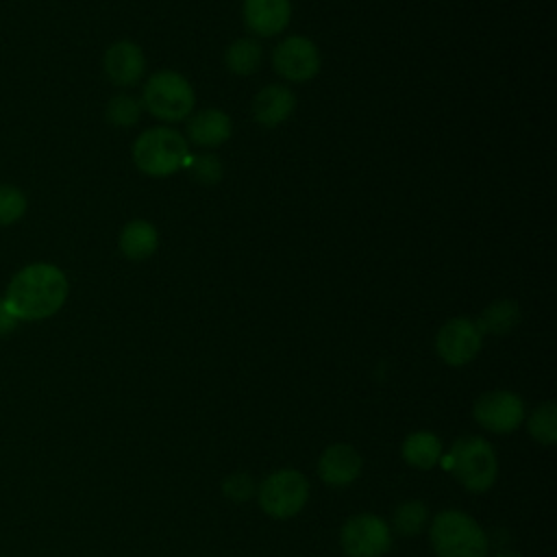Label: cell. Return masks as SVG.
<instances>
[{"instance_id": "6da1fadb", "label": "cell", "mask_w": 557, "mask_h": 557, "mask_svg": "<svg viewBox=\"0 0 557 557\" xmlns=\"http://www.w3.org/2000/svg\"><path fill=\"white\" fill-rule=\"evenodd\" d=\"M67 292L65 272L54 263L37 261L13 274L2 298L20 322H39L61 311Z\"/></svg>"}, {"instance_id": "7a4b0ae2", "label": "cell", "mask_w": 557, "mask_h": 557, "mask_svg": "<svg viewBox=\"0 0 557 557\" xmlns=\"http://www.w3.org/2000/svg\"><path fill=\"white\" fill-rule=\"evenodd\" d=\"M429 540L437 557H487L490 550L481 524L459 509L440 511L429 527Z\"/></svg>"}, {"instance_id": "3957f363", "label": "cell", "mask_w": 557, "mask_h": 557, "mask_svg": "<svg viewBox=\"0 0 557 557\" xmlns=\"http://www.w3.org/2000/svg\"><path fill=\"white\" fill-rule=\"evenodd\" d=\"M448 472L472 494L487 492L498 476V459L494 446L479 435L459 437L446 457Z\"/></svg>"}, {"instance_id": "277c9868", "label": "cell", "mask_w": 557, "mask_h": 557, "mask_svg": "<svg viewBox=\"0 0 557 557\" xmlns=\"http://www.w3.org/2000/svg\"><path fill=\"white\" fill-rule=\"evenodd\" d=\"M189 157L185 137L170 126L144 131L133 144V161L148 176H170Z\"/></svg>"}, {"instance_id": "5b68a950", "label": "cell", "mask_w": 557, "mask_h": 557, "mask_svg": "<svg viewBox=\"0 0 557 557\" xmlns=\"http://www.w3.org/2000/svg\"><path fill=\"white\" fill-rule=\"evenodd\" d=\"M141 100L144 107L163 122L185 120L196 104L194 87L183 74L174 70L154 72L144 85Z\"/></svg>"}, {"instance_id": "8992f818", "label": "cell", "mask_w": 557, "mask_h": 557, "mask_svg": "<svg viewBox=\"0 0 557 557\" xmlns=\"http://www.w3.org/2000/svg\"><path fill=\"white\" fill-rule=\"evenodd\" d=\"M257 500L263 513L276 520H287L302 511L309 500V481L294 468L270 472L257 487Z\"/></svg>"}, {"instance_id": "52a82bcc", "label": "cell", "mask_w": 557, "mask_h": 557, "mask_svg": "<svg viewBox=\"0 0 557 557\" xmlns=\"http://www.w3.org/2000/svg\"><path fill=\"white\" fill-rule=\"evenodd\" d=\"M346 557H383L392 546V529L374 513L350 516L339 531Z\"/></svg>"}, {"instance_id": "ba28073f", "label": "cell", "mask_w": 557, "mask_h": 557, "mask_svg": "<svg viewBox=\"0 0 557 557\" xmlns=\"http://www.w3.org/2000/svg\"><path fill=\"white\" fill-rule=\"evenodd\" d=\"M472 416L490 433H513L524 420V403L509 389H492L476 398Z\"/></svg>"}, {"instance_id": "9c48e42d", "label": "cell", "mask_w": 557, "mask_h": 557, "mask_svg": "<svg viewBox=\"0 0 557 557\" xmlns=\"http://www.w3.org/2000/svg\"><path fill=\"white\" fill-rule=\"evenodd\" d=\"M483 344V335L474 320L470 318H450L442 324L435 335V350L440 359L453 368L470 363Z\"/></svg>"}, {"instance_id": "30bf717a", "label": "cell", "mask_w": 557, "mask_h": 557, "mask_svg": "<svg viewBox=\"0 0 557 557\" xmlns=\"http://www.w3.org/2000/svg\"><path fill=\"white\" fill-rule=\"evenodd\" d=\"M272 65L283 78L305 83L318 74L320 52L311 39L302 35H292L274 48Z\"/></svg>"}, {"instance_id": "8fae6325", "label": "cell", "mask_w": 557, "mask_h": 557, "mask_svg": "<svg viewBox=\"0 0 557 557\" xmlns=\"http://www.w3.org/2000/svg\"><path fill=\"white\" fill-rule=\"evenodd\" d=\"M361 455L350 444H331L318 459V476L333 487H344L361 474Z\"/></svg>"}, {"instance_id": "7c38bea8", "label": "cell", "mask_w": 557, "mask_h": 557, "mask_svg": "<svg viewBox=\"0 0 557 557\" xmlns=\"http://www.w3.org/2000/svg\"><path fill=\"white\" fill-rule=\"evenodd\" d=\"M102 65H104V74L109 76L111 83H115L120 87H128V85H135L144 76L146 59L137 44L122 39L107 48Z\"/></svg>"}, {"instance_id": "4fadbf2b", "label": "cell", "mask_w": 557, "mask_h": 557, "mask_svg": "<svg viewBox=\"0 0 557 557\" xmlns=\"http://www.w3.org/2000/svg\"><path fill=\"white\" fill-rule=\"evenodd\" d=\"M246 26L259 37H272L289 24V0H244L242 7Z\"/></svg>"}, {"instance_id": "5bb4252c", "label": "cell", "mask_w": 557, "mask_h": 557, "mask_svg": "<svg viewBox=\"0 0 557 557\" xmlns=\"http://www.w3.org/2000/svg\"><path fill=\"white\" fill-rule=\"evenodd\" d=\"M296 107L294 94L285 85H268L252 100V117L257 124L272 128L285 122Z\"/></svg>"}, {"instance_id": "9a60e30c", "label": "cell", "mask_w": 557, "mask_h": 557, "mask_svg": "<svg viewBox=\"0 0 557 557\" xmlns=\"http://www.w3.org/2000/svg\"><path fill=\"white\" fill-rule=\"evenodd\" d=\"M233 133L231 117L220 109H202L187 122V137L202 148H215L224 144Z\"/></svg>"}, {"instance_id": "2e32d148", "label": "cell", "mask_w": 557, "mask_h": 557, "mask_svg": "<svg viewBox=\"0 0 557 557\" xmlns=\"http://www.w3.org/2000/svg\"><path fill=\"white\" fill-rule=\"evenodd\" d=\"M159 246V233L157 226L146 222V220H131L124 224L117 237V248L120 252L131 259V261H144L154 255Z\"/></svg>"}, {"instance_id": "e0dca14e", "label": "cell", "mask_w": 557, "mask_h": 557, "mask_svg": "<svg viewBox=\"0 0 557 557\" xmlns=\"http://www.w3.org/2000/svg\"><path fill=\"white\" fill-rule=\"evenodd\" d=\"M400 457L418 470H431L442 459V442L431 431H413L403 440Z\"/></svg>"}, {"instance_id": "ac0fdd59", "label": "cell", "mask_w": 557, "mask_h": 557, "mask_svg": "<svg viewBox=\"0 0 557 557\" xmlns=\"http://www.w3.org/2000/svg\"><path fill=\"white\" fill-rule=\"evenodd\" d=\"M520 320V309L513 300L509 298H500L494 300L492 305H487L479 320H474V324L479 326L481 335H507Z\"/></svg>"}, {"instance_id": "d6986e66", "label": "cell", "mask_w": 557, "mask_h": 557, "mask_svg": "<svg viewBox=\"0 0 557 557\" xmlns=\"http://www.w3.org/2000/svg\"><path fill=\"white\" fill-rule=\"evenodd\" d=\"M261 57H263V50L259 46V41L250 39V37H242V39H235L226 52H224V63L226 67L237 74V76H250L259 70L261 65Z\"/></svg>"}, {"instance_id": "ffe728a7", "label": "cell", "mask_w": 557, "mask_h": 557, "mask_svg": "<svg viewBox=\"0 0 557 557\" xmlns=\"http://www.w3.org/2000/svg\"><path fill=\"white\" fill-rule=\"evenodd\" d=\"M429 520V509L422 500H405L394 509L392 529L403 537L418 535Z\"/></svg>"}, {"instance_id": "44dd1931", "label": "cell", "mask_w": 557, "mask_h": 557, "mask_svg": "<svg viewBox=\"0 0 557 557\" xmlns=\"http://www.w3.org/2000/svg\"><path fill=\"white\" fill-rule=\"evenodd\" d=\"M527 426L535 442H540L544 446H553L557 442V407H555V403L546 400L540 407H535Z\"/></svg>"}, {"instance_id": "7402d4cb", "label": "cell", "mask_w": 557, "mask_h": 557, "mask_svg": "<svg viewBox=\"0 0 557 557\" xmlns=\"http://www.w3.org/2000/svg\"><path fill=\"white\" fill-rule=\"evenodd\" d=\"M183 168H187L189 176L200 183V185H215L220 183L224 170H222V161L220 157L211 154V152H202V154H191L185 159Z\"/></svg>"}, {"instance_id": "603a6c76", "label": "cell", "mask_w": 557, "mask_h": 557, "mask_svg": "<svg viewBox=\"0 0 557 557\" xmlns=\"http://www.w3.org/2000/svg\"><path fill=\"white\" fill-rule=\"evenodd\" d=\"M104 115H107V120H109L113 126L128 128V126H135V124L139 122L141 104H139V100H135L131 94H117V96H113V98L109 100Z\"/></svg>"}, {"instance_id": "cb8c5ba5", "label": "cell", "mask_w": 557, "mask_h": 557, "mask_svg": "<svg viewBox=\"0 0 557 557\" xmlns=\"http://www.w3.org/2000/svg\"><path fill=\"white\" fill-rule=\"evenodd\" d=\"M28 200L15 185L0 183V226H11L24 218Z\"/></svg>"}, {"instance_id": "d4e9b609", "label": "cell", "mask_w": 557, "mask_h": 557, "mask_svg": "<svg viewBox=\"0 0 557 557\" xmlns=\"http://www.w3.org/2000/svg\"><path fill=\"white\" fill-rule=\"evenodd\" d=\"M222 494L233 503H244L257 494V485L250 474L233 472L222 481Z\"/></svg>"}, {"instance_id": "484cf974", "label": "cell", "mask_w": 557, "mask_h": 557, "mask_svg": "<svg viewBox=\"0 0 557 557\" xmlns=\"http://www.w3.org/2000/svg\"><path fill=\"white\" fill-rule=\"evenodd\" d=\"M17 326H20L17 315L11 311V307L7 305V300L0 298V337L11 335Z\"/></svg>"}, {"instance_id": "4316f807", "label": "cell", "mask_w": 557, "mask_h": 557, "mask_svg": "<svg viewBox=\"0 0 557 557\" xmlns=\"http://www.w3.org/2000/svg\"><path fill=\"white\" fill-rule=\"evenodd\" d=\"M496 557H522V555H516V553H500V555H496Z\"/></svg>"}]
</instances>
